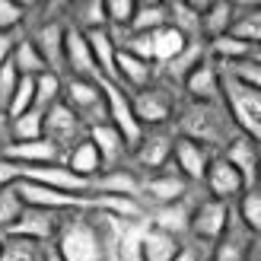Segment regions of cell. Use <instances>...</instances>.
<instances>
[{"label": "cell", "mask_w": 261, "mask_h": 261, "mask_svg": "<svg viewBox=\"0 0 261 261\" xmlns=\"http://www.w3.org/2000/svg\"><path fill=\"white\" fill-rule=\"evenodd\" d=\"M169 25V7L163 4H137L134 19H130V32L137 35H153Z\"/></svg>", "instance_id": "obj_27"}, {"label": "cell", "mask_w": 261, "mask_h": 261, "mask_svg": "<svg viewBox=\"0 0 261 261\" xmlns=\"http://www.w3.org/2000/svg\"><path fill=\"white\" fill-rule=\"evenodd\" d=\"M150 229V220L121 223L118 220V261H143V236Z\"/></svg>", "instance_id": "obj_22"}, {"label": "cell", "mask_w": 261, "mask_h": 261, "mask_svg": "<svg viewBox=\"0 0 261 261\" xmlns=\"http://www.w3.org/2000/svg\"><path fill=\"white\" fill-rule=\"evenodd\" d=\"M172 261H198V255H194V252H188V249H178V255H175Z\"/></svg>", "instance_id": "obj_51"}, {"label": "cell", "mask_w": 261, "mask_h": 261, "mask_svg": "<svg viewBox=\"0 0 261 261\" xmlns=\"http://www.w3.org/2000/svg\"><path fill=\"white\" fill-rule=\"evenodd\" d=\"M64 64H67L70 73L80 76V80H99L93 51H89L86 32L80 29V25H70V29H64Z\"/></svg>", "instance_id": "obj_9"}, {"label": "cell", "mask_w": 261, "mask_h": 261, "mask_svg": "<svg viewBox=\"0 0 261 261\" xmlns=\"http://www.w3.org/2000/svg\"><path fill=\"white\" fill-rule=\"evenodd\" d=\"M150 226L153 229H163V232H169V236H181L185 229H191V211L181 201H175V204H160L153 211V217H150Z\"/></svg>", "instance_id": "obj_19"}, {"label": "cell", "mask_w": 261, "mask_h": 261, "mask_svg": "<svg viewBox=\"0 0 261 261\" xmlns=\"http://www.w3.org/2000/svg\"><path fill=\"white\" fill-rule=\"evenodd\" d=\"M67 106L80 115L89 127L102 124V118H109L102 80H80V76H70V83H67Z\"/></svg>", "instance_id": "obj_6"}, {"label": "cell", "mask_w": 261, "mask_h": 261, "mask_svg": "<svg viewBox=\"0 0 261 261\" xmlns=\"http://www.w3.org/2000/svg\"><path fill=\"white\" fill-rule=\"evenodd\" d=\"M258 178H261V169H258Z\"/></svg>", "instance_id": "obj_54"}, {"label": "cell", "mask_w": 261, "mask_h": 261, "mask_svg": "<svg viewBox=\"0 0 261 261\" xmlns=\"http://www.w3.org/2000/svg\"><path fill=\"white\" fill-rule=\"evenodd\" d=\"M89 134V124L76 115L67 102H58L45 112V140H51L55 147L64 153V150H73L80 140H86Z\"/></svg>", "instance_id": "obj_4"}, {"label": "cell", "mask_w": 261, "mask_h": 261, "mask_svg": "<svg viewBox=\"0 0 261 261\" xmlns=\"http://www.w3.org/2000/svg\"><path fill=\"white\" fill-rule=\"evenodd\" d=\"M223 160L242 175L245 188L252 191V185L258 181V169H261V156H258V150H255V140H249V137H236V140L229 143V150H226Z\"/></svg>", "instance_id": "obj_14"}, {"label": "cell", "mask_w": 261, "mask_h": 261, "mask_svg": "<svg viewBox=\"0 0 261 261\" xmlns=\"http://www.w3.org/2000/svg\"><path fill=\"white\" fill-rule=\"evenodd\" d=\"M29 109H35V76H19L16 93H13L10 106H7V115L13 121V118H19V115H25Z\"/></svg>", "instance_id": "obj_39"}, {"label": "cell", "mask_w": 261, "mask_h": 261, "mask_svg": "<svg viewBox=\"0 0 261 261\" xmlns=\"http://www.w3.org/2000/svg\"><path fill=\"white\" fill-rule=\"evenodd\" d=\"M93 188L96 194H118V198H137L140 194V181L124 172V169H112V172L93 178Z\"/></svg>", "instance_id": "obj_25"}, {"label": "cell", "mask_w": 261, "mask_h": 261, "mask_svg": "<svg viewBox=\"0 0 261 261\" xmlns=\"http://www.w3.org/2000/svg\"><path fill=\"white\" fill-rule=\"evenodd\" d=\"M175 255H178V239L150 226L143 236V261H172Z\"/></svg>", "instance_id": "obj_29"}, {"label": "cell", "mask_w": 261, "mask_h": 261, "mask_svg": "<svg viewBox=\"0 0 261 261\" xmlns=\"http://www.w3.org/2000/svg\"><path fill=\"white\" fill-rule=\"evenodd\" d=\"M232 38H239V42H245L249 48L261 45V13H249V16H242V19H232V29H229Z\"/></svg>", "instance_id": "obj_42"}, {"label": "cell", "mask_w": 261, "mask_h": 261, "mask_svg": "<svg viewBox=\"0 0 261 261\" xmlns=\"http://www.w3.org/2000/svg\"><path fill=\"white\" fill-rule=\"evenodd\" d=\"M220 93L226 99V112L236 130H242V137L261 143V89H252L226 73V80H220Z\"/></svg>", "instance_id": "obj_2"}, {"label": "cell", "mask_w": 261, "mask_h": 261, "mask_svg": "<svg viewBox=\"0 0 261 261\" xmlns=\"http://www.w3.org/2000/svg\"><path fill=\"white\" fill-rule=\"evenodd\" d=\"M134 10H137L134 0H106V22L115 25V29H121V25H127V29H130Z\"/></svg>", "instance_id": "obj_43"}, {"label": "cell", "mask_w": 261, "mask_h": 261, "mask_svg": "<svg viewBox=\"0 0 261 261\" xmlns=\"http://www.w3.org/2000/svg\"><path fill=\"white\" fill-rule=\"evenodd\" d=\"M214 55L220 58V61H226V64H236V61H245V58H252V51L255 48H249L245 42H239V38H232L229 32L226 35H220V38H214Z\"/></svg>", "instance_id": "obj_41"}, {"label": "cell", "mask_w": 261, "mask_h": 261, "mask_svg": "<svg viewBox=\"0 0 261 261\" xmlns=\"http://www.w3.org/2000/svg\"><path fill=\"white\" fill-rule=\"evenodd\" d=\"M140 188L147 191L156 204H175V201H181V194H185L188 181L175 172V175H156V178H150L147 185H140Z\"/></svg>", "instance_id": "obj_28"}, {"label": "cell", "mask_w": 261, "mask_h": 261, "mask_svg": "<svg viewBox=\"0 0 261 261\" xmlns=\"http://www.w3.org/2000/svg\"><path fill=\"white\" fill-rule=\"evenodd\" d=\"M204 10H207V4H175L172 10H169V19H175L172 29H178L185 38L194 35V32H201V16H204Z\"/></svg>", "instance_id": "obj_34"}, {"label": "cell", "mask_w": 261, "mask_h": 261, "mask_svg": "<svg viewBox=\"0 0 261 261\" xmlns=\"http://www.w3.org/2000/svg\"><path fill=\"white\" fill-rule=\"evenodd\" d=\"M185 45H188V38L181 35L178 29H172V25H166V29L153 32V61L169 64V61H172Z\"/></svg>", "instance_id": "obj_33"}, {"label": "cell", "mask_w": 261, "mask_h": 261, "mask_svg": "<svg viewBox=\"0 0 261 261\" xmlns=\"http://www.w3.org/2000/svg\"><path fill=\"white\" fill-rule=\"evenodd\" d=\"M201 29H207L214 38L226 35L232 29V4H207L201 16Z\"/></svg>", "instance_id": "obj_37"}, {"label": "cell", "mask_w": 261, "mask_h": 261, "mask_svg": "<svg viewBox=\"0 0 261 261\" xmlns=\"http://www.w3.org/2000/svg\"><path fill=\"white\" fill-rule=\"evenodd\" d=\"M232 118L223 106L217 102H194L191 109H185L181 115V130L188 140H198L201 147H220V143H232Z\"/></svg>", "instance_id": "obj_1"}, {"label": "cell", "mask_w": 261, "mask_h": 261, "mask_svg": "<svg viewBox=\"0 0 261 261\" xmlns=\"http://www.w3.org/2000/svg\"><path fill=\"white\" fill-rule=\"evenodd\" d=\"M185 89L198 99V102H217L220 99V73L211 61H201L188 76H185Z\"/></svg>", "instance_id": "obj_17"}, {"label": "cell", "mask_w": 261, "mask_h": 261, "mask_svg": "<svg viewBox=\"0 0 261 261\" xmlns=\"http://www.w3.org/2000/svg\"><path fill=\"white\" fill-rule=\"evenodd\" d=\"M22 169H25L22 163H13V160H7V156H0V188L22 181Z\"/></svg>", "instance_id": "obj_49"}, {"label": "cell", "mask_w": 261, "mask_h": 261, "mask_svg": "<svg viewBox=\"0 0 261 261\" xmlns=\"http://www.w3.org/2000/svg\"><path fill=\"white\" fill-rule=\"evenodd\" d=\"M172 160L178 166V175L181 178H191V181H201L207 166H211V156H207V147H201L198 140H188V137H178L172 143Z\"/></svg>", "instance_id": "obj_11"}, {"label": "cell", "mask_w": 261, "mask_h": 261, "mask_svg": "<svg viewBox=\"0 0 261 261\" xmlns=\"http://www.w3.org/2000/svg\"><path fill=\"white\" fill-rule=\"evenodd\" d=\"M58 232V217L51 211H38V207H25L22 217L7 229V236L13 239H29V242H48Z\"/></svg>", "instance_id": "obj_10"}, {"label": "cell", "mask_w": 261, "mask_h": 261, "mask_svg": "<svg viewBox=\"0 0 261 261\" xmlns=\"http://www.w3.org/2000/svg\"><path fill=\"white\" fill-rule=\"evenodd\" d=\"M86 42H89V51H93V61H96L99 76H102V80H109V83H118V76H115V55H118L115 35L109 29H89L86 32Z\"/></svg>", "instance_id": "obj_16"}, {"label": "cell", "mask_w": 261, "mask_h": 261, "mask_svg": "<svg viewBox=\"0 0 261 261\" xmlns=\"http://www.w3.org/2000/svg\"><path fill=\"white\" fill-rule=\"evenodd\" d=\"M22 211H25V204H22V198H19L16 185L0 188V232H7L13 223H16V220L22 217Z\"/></svg>", "instance_id": "obj_38"}, {"label": "cell", "mask_w": 261, "mask_h": 261, "mask_svg": "<svg viewBox=\"0 0 261 261\" xmlns=\"http://www.w3.org/2000/svg\"><path fill=\"white\" fill-rule=\"evenodd\" d=\"M16 83H19V70L13 67V61H7L4 67H0V109L7 112L13 93H16Z\"/></svg>", "instance_id": "obj_46"}, {"label": "cell", "mask_w": 261, "mask_h": 261, "mask_svg": "<svg viewBox=\"0 0 261 261\" xmlns=\"http://www.w3.org/2000/svg\"><path fill=\"white\" fill-rule=\"evenodd\" d=\"M10 61H13V67L19 70V76H38V73L48 70L42 55H38V48H35V42H16Z\"/></svg>", "instance_id": "obj_32"}, {"label": "cell", "mask_w": 261, "mask_h": 261, "mask_svg": "<svg viewBox=\"0 0 261 261\" xmlns=\"http://www.w3.org/2000/svg\"><path fill=\"white\" fill-rule=\"evenodd\" d=\"M102 93H106V112H109V118H112L109 124L124 137L127 147H137L140 137H143V124L137 121L134 106H130V99L124 96V89L118 83L102 80Z\"/></svg>", "instance_id": "obj_5"}, {"label": "cell", "mask_w": 261, "mask_h": 261, "mask_svg": "<svg viewBox=\"0 0 261 261\" xmlns=\"http://www.w3.org/2000/svg\"><path fill=\"white\" fill-rule=\"evenodd\" d=\"M204 181H207V188H211L214 198L226 201V204H229V198H236V194L245 191L242 175L223 160V156H220V160H211V166H207V172H204Z\"/></svg>", "instance_id": "obj_13"}, {"label": "cell", "mask_w": 261, "mask_h": 261, "mask_svg": "<svg viewBox=\"0 0 261 261\" xmlns=\"http://www.w3.org/2000/svg\"><path fill=\"white\" fill-rule=\"evenodd\" d=\"M35 48H38V55H42L45 67L48 70H58L61 64H64V29H61L58 22H48L45 29L38 32Z\"/></svg>", "instance_id": "obj_24"}, {"label": "cell", "mask_w": 261, "mask_h": 261, "mask_svg": "<svg viewBox=\"0 0 261 261\" xmlns=\"http://www.w3.org/2000/svg\"><path fill=\"white\" fill-rule=\"evenodd\" d=\"M16 191H19V198H22L25 207H38V211H51V214H58V211H73V207L93 204V198H86V194H64V191L45 188V185L29 181V178L16 181Z\"/></svg>", "instance_id": "obj_7"}, {"label": "cell", "mask_w": 261, "mask_h": 261, "mask_svg": "<svg viewBox=\"0 0 261 261\" xmlns=\"http://www.w3.org/2000/svg\"><path fill=\"white\" fill-rule=\"evenodd\" d=\"M22 178L38 181V185L55 188V191H64V194H86L89 188H93V181L80 178L76 172H70L64 163H55V166H25Z\"/></svg>", "instance_id": "obj_8"}, {"label": "cell", "mask_w": 261, "mask_h": 261, "mask_svg": "<svg viewBox=\"0 0 261 261\" xmlns=\"http://www.w3.org/2000/svg\"><path fill=\"white\" fill-rule=\"evenodd\" d=\"M61 102V76L55 70H45L35 76V109L38 112H48L51 106Z\"/></svg>", "instance_id": "obj_35"}, {"label": "cell", "mask_w": 261, "mask_h": 261, "mask_svg": "<svg viewBox=\"0 0 261 261\" xmlns=\"http://www.w3.org/2000/svg\"><path fill=\"white\" fill-rule=\"evenodd\" d=\"M7 160L22 163V166H55L61 163V150L51 140H25V143H10L4 150Z\"/></svg>", "instance_id": "obj_15"}, {"label": "cell", "mask_w": 261, "mask_h": 261, "mask_svg": "<svg viewBox=\"0 0 261 261\" xmlns=\"http://www.w3.org/2000/svg\"><path fill=\"white\" fill-rule=\"evenodd\" d=\"M239 214H242V223L249 226L252 232H261V194H258L255 188H252L249 194H242Z\"/></svg>", "instance_id": "obj_45"}, {"label": "cell", "mask_w": 261, "mask_h": 261, "mask_svg": "<svg viewBox=\"0 0 261 261\" xmlns=\"http://www.w3.org/2000/svg\"><path fill=\"white\" fill-rule=\"evenodd\" d=\"M245 232H236V229H229L226 226V232L217 239V255H214V261H242L245 258Z\"/></svg>", "instance_id": "obj_40"}, {"label": "cell", "mask_w": 261, "mask_h": 261, "mask_svg": "<svg viewBox=\"0 0 261 261\" xmlns=\"http://www.w3.org/2000/svg\"><path fill=\"white\" fill-rule=\"evenodd\" d=\"M201 61H204V48H201V42H188L172 61L166 64V67H169V76H175V80L185 83V76H188L194 67H198Z\"/></svg>", "instance_id": "obj_36"}, {"label": "cell", "mask_w": 261, "mask_h": 261, "mask_svg": "<svg viewBox=\"0 0 261 261\" xmlns=\"http://www.w3.org/2000/svg\"><path fill=\"white\" fill-rule=\"evenodd\" d=\"M0 261H48V249L29 239H13L4 236L0 242Z\"/></svg>", "instance_id": "obj_30"}, {"label": "cell", "mask_w": 261, "mask_h": 261, "mask_svg": "<svg viewBox=\"0 0 261 261\" xmlns=\"http://www.w3.org/2000/svg\"><path fill=\"white\" fill-rule=\"evenodd\" d=\"M86 137L93 140V147L99 150V160H102V163H115V160H121V156H124V150H127L124 137H121V134H118V130H115L109 121L93 124Z\"/></svg>", "instance_id": "obj_21"}, {"label": "cell", "mask_w": 261, "mask_h": 261, "mask_svg": "<svg viewBox=\"0 0 261 261\" xmlns=\"http://www.w3.org/2000/svg\"><path fill=\"white\" fill-rule=\"evenodd\" d=\"M0 242H4V236H0Z\"/></svg>", "instance_id": "obj_55"}, {"label": "cell", "mask_w": 261, "mask_h": 261, "mask_svg": "<svg viewBox=\"0 0 261 261\" xmlns=\"http://www.w3.org/2000/svg\"><path fill=\"white\" fill-rule=\"evenodd\" d=\"M115 76L130 83V86H137V89H147L150 76H153V64H147L134 55H127L124 48H118V55H115Z\"/></svg>", "instance_id": "obj_23"}, {"label": "cell", "mask_w": 261, "mask_h": 261, "mask_svg": "<svg viewBox=\"0 0 261 261\" xmlns=\"http://www.w3.org/2000/svg\"><path fill=\"white\" fill-rule=\"evenodd\" d=\"M48 261H61V258L55 255V249H51V252H48Z\"/></svg>", "instance_id": "obj_52"}, {"label": "cell", "mask_w": 261, "mask_h": 261, "mask_svg": "<svg viewBox=\"0 0 261 261\" xmlns=\"http://www.w3.org/2000/svg\"><path fill=\"white\" fill-rule=\"evenodd\" d=\"M130 106H134V115L140 124H160L169 118V99L160 93V89H140V93L130 99Z\"/></svg>", "instance_id": "obj_20"}, {"label": "cell", "mask_w": 261, "mask_h": 261, "mask_svg": "<svg viewBox=\"0 0 261 261\" xmlns=\"http://www.w3.org/2000/svg\"><path fill=\"white\" fill-rule=\"evenodd\" d=\"M13 45H16V38H10V35H0V67L13 58Z\"/></svg>", "instance_id": "obj_50"}, {"label": "cell", "mask_w": 261, "mask_h": 261, "mask_svg": "<svg viewBox=\"0 0 261 261\" xmlns=\"http://www.w3.org/2000/svg\"><path fill=\"white\" fill-rule=\"evenodd\" d=\"M10 130H13V143L42 140V137H45V112L29 109L25 115H19V118L10 121Z\"/></svg>", "instance_id": "obj_31"}, {"label": "cell", "mask_w": 261, "mask_h": 261, "mask_svg": "<svg viewBox=\"0 0 261 261\" xmlns=\"http://www.w3.org/2000/svg\"><path fill=\"white\" fill-rule=\"evenodd\" d=\"M252 61H258V64H261V51H252Z\"/></svg>", "instance_id": "obj_53"}, {"label": "cell", "mask_w": 261, "mask_h": 261, "mask_svg": "<svg viewBox=\"0 0 261 261\" xmlns=\"http://www.w3.org/2000/svg\"><path fill=\"white\" fill-rule=\"evenodd\" d=\"M124 51H127V55H134V58H140V61H147V64H153V35L130 32L127 42H124Z\"/></svg>", "instance_id": "obj_47"}, {"label": "cell", "mask_w": 261, "mask_h": 261, "mask_svg": "<svg viewBox=\"0 0 261 261\" xmlns=\"http://www.w3.org/2000/svg\"><path fill=\"white\" fill-rule=\"evenodd\" d=\"M64 166H67L70 172H76L80 178H89V181H93V175L102 169V160H99V150L93 147V140L86 137V140H80V143H76V147L67 153V163H64Z\"/></svg>", "instance_id": "obj_26"}, {"label": "cell", "mask_w": 261, "mask_h": 261, "mask_svg": "<svg viewBox=\"0 0 261 261\" xmlns=\"http://www.w3.org/2000/svg\"><path fill=\"white\" fill-rule=\"evenodd\" d=\"M226 226H229V204L226 201L211 198L191 214V229L201 239H220L226 232Z\"/></svg>", "instance_id": "obj_12"}, {"label": "cell", "mask_w": 261, "mask_h": 261, "mask_svg": "<svg viewBox=\"0 0 261 261\" xmlns=\"http://www.w3.org/2000/svg\"><path fill=\"white\" fill-rule=\"evenodd\" d=\"M55 255L61 261H102V239L99 229L89 220L76 217L67 220L64 226H58V245Z\"/></svg>", "instance_id": "obj_3"}, {"label": "cell", "mask_w": 261, "mask_h": 261, "mask_svg": "<svg viewBox=\"0 0 261 261\" xmlns=\"http://www.w3.org/2000/svg\"><path fill=\"white\" fill-rule=\"evenodd\" d=\"M172 137L169 134H143L137 143V163L143 169H163L172 160Z\"/></svg>", "instance_id": "obj_18"}, {"label": "cell", "mask_w": 261, "mask_h": 261, "mask_svg": "<svg viewBox=\"0 0 261 261\" xmlns=\"http://www.w3.org/2000/svg\"><path fill=\"white\" fill-rule=\"evenodd\" d=\"M226 67H229L232 80H239V83L252 86V89H261V64L258 61L245 58V61H236V64H226Z\"/></svg>", "instance_id": "obj_44"}, {"label": "cell", "mask_w": 261, "mask_h": 261, "mask_svg": "<svg viewBox=\"0 0 261 261\" xmlns=\"http://www.w3.org/2000/svg\"><path fill=\"white\" fill-rule=\"evenodd\" d=\"M22 19V7L10 4V0H0V35H7L13 25H19Z\"/></svg>", "instance_id": "obj_48"}]
</instances>
